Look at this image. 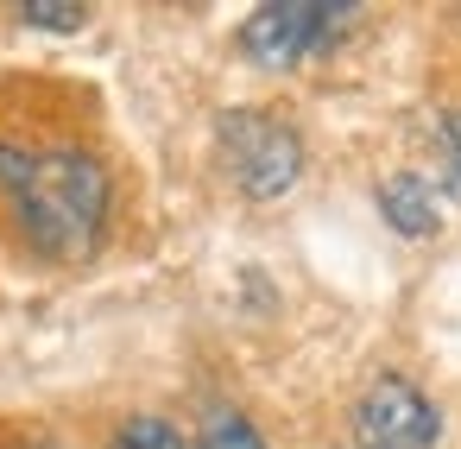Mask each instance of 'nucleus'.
Returning <instances> with one entry per match:
<instances>
[{
    "mask_svg": "<svg viewBox=\"0 0 461 449\" xmlns=\"http://www.w3.org/2000/svg\"><path fill=\"white\" fill-rule=\"evenodd\" d=\"M108 209H114V184L95 152L83 146L26 152L14 184V215L45 260H89L108 234Z\"/></svg>",
    "mask_w": 461,
    "mask_h": 449,
    "instance_id": "1",
    "label": "nucleus"
},
{
    "mask_svg": "<svg viewBox=\"0 0 461 449\" xmlns=\"http://www.w3.org/2000/svg\"><path fill=\"white\" fill-rule=\"evenodd\" d=\"M221 159H228L234 184H240L253 203H272V197H285V190L297 184V171H303V140H297V127H285L278 115L240 108V115H221Z\"/></svg>",
    "mask_w": 461,
    "mask_h": 449,
    "instance_id": "2",
    "label": "nucleus"
},
{
    "mask_svg": "<svg viewBox=\"0 0 461 449\" xmlns=\"http://www.w3.org/2000/svg\"><path fill=\"white\" fill-rule=\"evenodd\" d=\"M436 436H442V411L429 405L423 386H411L398 373H379L354 405V443L360 449H429Z\"/></svg>",
    "mask_w": 461,
    "mask_h": 449,
    "instance_id": "3",
    "label": "nucleus"
},
{
    "mask_svg": "<svg viewBox=\"0 0 461 449\" xmlns=\"http://www.w3.org/2000/svg\"><path fill=\"white\" fill-rule=\"evenodd\" d=\"M354 14L348 7H259L240 26V45L253 64H297L310 51H322Z\"/></svg>",
    "mask_w": 461,
    "mask_h": 449,
    "instance_id": "4",
    "label": "nucleus"
},
{
    "mask_svg": "<svg viewBox=\"0 0 461 449\" xmlns=\"http://www.w3.org/2000/svg\"><path fill=\"white\" fill-rule=\"evenodd\" d=\"M379 209H385V222H392L398 234H429V228H436L429 184H423V178H411V171H398V178H385V184H379Z\"/></svg>",
    "mask_w": 461,
    "mask_h": 449,
    "instance_id": "5",
    "label": "nucleus"
},
{
    "mask_svg": "<svg viewBox=\"0 0 461 449\" xmlns=\"http://www.w3.org/2000/svg\"><path fill=\"white\" fill-rule=\"evenodd\" d=\"M196 449H266V436H259L240 411L215 405V411L203 417V443H196Z\"/></svg>",
    "mask_w": 461,
    "mask_h": 449,
    "instance_id": "6",
    "label": "nucleus"
},
{
    "mask_svg": "<svg viewBox=\"0 0 461 449\" xmlns=\"http://www.w3.org/2000/svg\"><path fill=\"white\" fill-rule=\"evenodd\" d=\"M114 449H196V443H184L177 424H165V417H127L114 430Z\"/></svg>",
    "mask_w": 461,
    "mask_h": 449,
    "instance_id": "7",
    "label": "nucleus"
},
{
    "mask_svg": "<svg viewBox=\"0 0 461 449\" xmlns=\"http://www.w3.org/2000/svg\"><path fill=\"white\" fill-rule=\"evenodd\" d=\"M436 152H442V184H448V197L461 203V108L442 115V127H436Z\"/></svg>",
    "mask_w": 461,
    "mask_h": 449,
    "instance_id": "8",
    "label": "nucleus"
},
{
    "mask_svg": "<svg viewBox=\"0 0 461 449\" xmlns=\"http://www.w3.org/2000/svg\"><path fill=\"white\" fill-rule=\"evenodd\" d=\"M26 26H45V32H77V26H83V7H26Z\"/></svg>",
    "mask_w": 461,
    "mask_h": 449,
    "instance_id": "9",
    "label": "nucleus"
},
{
    "mask_svg": "<svg viewBox=\"0 0 461 449\" xmlns=\"http://www.w3.org/2000/svg\"><path fill=\"white\" fill-rule=\"evenodd\" d=\"M20 165H26V152H20V146H7V140H0V197H7V203H14V184H20Z\"/></svg>",
    "mask_w": 461,
    "mask_h": 449,
    "instance_id": "10",
    "label": "nucleus"
},
{
    "mask_svg": "<svg viewBox=\"0 0 461 449\" xmlns=\"http://www.w3.org/2000/svg\"><path fill=\"white\" fill-rule=\"evenodd\" d=\"M7 449H39V443H7Z\"/></svg>",
    "mask_w": 461,
    "mask_h": 449,
    "instance_id": "11",
    "label": "nucleus"
}]
</instances>
